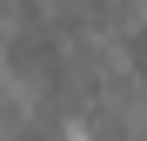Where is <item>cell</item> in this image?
<instances>
[{"mask_svg":"<svg viewBox=\"0 0 147 141\" xmlns=\"http://www.w3.org/2000/svg\"><path fill=\"white\" fill-rule=\"evenodd\" d=\"M127 67L147 81V27H134V40H127Z\"/></svg>","mask_w":147,"mask_h":141,"instance_id":"1","label":"cell"}]
</instances>
